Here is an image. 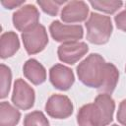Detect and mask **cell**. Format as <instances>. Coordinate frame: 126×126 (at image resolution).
<instances>
[{
    "instance_id": "cell-1",
    "label": "cell",
    "mask_w": 126,
    "mask_h": 126,
    "mask_svg": "<svg viewBox=\"0 0 126 126\" xmlns=\"http://www.w3.org/2000/svg\"><path fill=\"white\" fill-rule=\"evenodd\" d=\"M79 80L89 88L97 89L103 94H111L115 90L119 71L112 63L105 62L98 53H92L76 68Z\"/></svg>"
},
{
    "instance_id": "cell-2",
    "label": "cell",
    "mask_w": 126,
    "mask_h": 126,
    "mask_svg": "<svg viewBox=\"0 0 126 126\" xmlns=\"http://www.w3.org/2000/svg\"><path fill=\"white\" fill-rule=\"evenodd\" d=\"M115 102L110 94L101 93L92 103L84 104L77 113L79 126H107L113 120Z\"/></svg>"
},
{
    "instance_id": "cell-3",
    "label": "cell",
    "mask_w": 126,
    "mask_h": 126,
    "mask_svg": "<svg viewBox=\"0 0 126 126\" xmlns=\"http://www.w3.org/2000/svg\"><path fill=\"white\" fill-rule=\"evenodd\" d=\"M87 39L93 44L106 43L112 33L113 26L110 17L92 12L86 22Z\"/></svg>"
},
{
    "instance_id": "cell-4",
    "label": "cell",
    "mask_w": 126,
    "mask_h": 126,
    "mask_svg": "<svg viewBox=\"0 0 126 126\" xmlns=\"http://www.w3.org/2000/svg\"><path fill=\"white\" fill-rule=\"evenodd\" d=\"M22 40L24 47L29 55L41 52L48 44V35L45 27L41 24L22 32Z\"/></svg>"
},
{
    "instance_id": "cell-5",
    "label": "cell",
    "mask_w": 126,
    "mask_h": 126,
    "mask_svg": "<svg viewBox=\"0 0 126 126\" xmlns=\"http://www.w3.org/2000/svg\"><path fill=\"white\" fill-rule=\"evenodd\" d=\"M49 32L55 41L62 43L77 41L84 36V29L81 25H66L60 21H53L49 26Z\"/></svg>"
},
{
    "instance_id": "cell-6",
    "label": "cell",
    "mask_w": 126,
    "mask_h": 126,
    "mask_svg": "<svg viewBox=\"0 0 126 126\" xmlns=\"http://www.w3.org/2000/svg\"><path fill=\"white\" fill-rule=\"evenodd\" d=\"M12 102L20 109L28 110L32 108L35 100L34 90L23 79H17L14 83L13 93H12Z\"/></svg>"
},
{
    "instance_id": "cell-7",
    "label": "cell",
    "mask_w": 126,
    "mask_h": 126,
    "mask_svg": "<svg viewBox=\"0 0 126 126\" xmlns=\"http://www.w3.org/2000/svg\"><path fill=\"white\" fill-rule=\"evenodd\" d=\"M44 108L50 117L55 119H66L73 113L74 106L67 95L54 94L47 99Z\"/></svg>"
},
{
    "instance_id": "cell-8",
    "label": "cell",
    "mask_w": 126,
    "mask_h": 126,
    "mask_svg": "<svg viewBox=\"0 0 126 126\" xmlns=\"http://www.w3.org/2000/svg\"><path fill=\"white\" fill-rule=\"evenodd\" d=\"M39 17L40 14L37 8L32 4H27L14 12L12 21L14 27L23 32L39 24Z\"/></svg>"
},
{
    "instance_id": "cell-9",
    "label": "cell",
    "mask_w": 126,
    "mask_h": 126,
    "mask_svg": "<svg viewBox=\"0 0 126 126\" xmlns=\"http://www.w3.org/2000/svg\"><path fill=\"white\" fill-rule=\"evenodd\" d=\"M89 51V46L84 41L65 42L58 46L57 55L61 62L74 65Z\"/></svg>"
},
{
    "instance_id": "cell-10",
    "label": "cell",
    "mask_w": 126,
    "mask_h": 126,
    "mask_svg": "<svg viewBox=\"0 0 126 126\" xmlns=\"http://www.w3.org/2000/svg\"><path fill=\"white\" fill-rule=\"evenodd\" d=\"M49 80L52 86L59 91H68L75 82L73 71L62 64H55L49 70Z\"/></svg>"
},
{
    "instance_id": "cell-11",
    "label": "cell",
    "mask_w": 126,
    "mask_h": 126,
    "mask_svg": "<svg viewBox=\"0 0 126 126\" xmlns=\"http://www.w3.org/2000/svg\"><path fill=\"white\" fill-rule=\"evenodd\" d=\"M89 15V7L84 1H70L68 2L61 11V20L64 23L74 24L82 23L87 20Z\"/></svg>"
},
{
    "instance_id": "cell-12",
    "label": "cell",
    "mask_w": 126,
    "mask_h": 126,
    "mask_svg": "<svg viewBox=\"0 0 126 126\" xmlns=\"http://www.w3.org/2000/svg\"><path fill=\"white\" fill-rule=\"evenodd\" d=\"M23 73L26 79L35 86L41 85L46 81V70L36 59L31 58L27 60L23 66Z\"/></svg>"
},
{
    "instance_id": "cell-13",
    "label": "cell",
    "mask_w": 126,
    "mask_h": 126,
    "mask_svg": "<svg viewBox=\"0 0 126 126\" xmlns=\"http://www.w3.org/2000/svg\"><path fill=\"white\" fill-rule=\"evenodd\" d=\"M20 49L19 36L15 32H4L0 37V57L6 59L12 57Z\"/></svg>"
},
{
    "instance_id": "cell-14",
    "label": "cell",
    "mask_w": 126,
    "mask_h": 126,
    "mask_svg": "<svg viewBox=\"0 0 126 126\" xmlns=\"http://www.w3.org/2000/svg\"><path fill=\"white\" fill-rule=\"evenodd\" d=\"M21 119V112L8 101L0 103V126H16Z\"/></svg>"
},
{
    "instance_id": "cell-15",
    "label": "cell",
    "mask_w": 126,
    "mask_h": 126,
    "mask_svg": "<svg viewBox=\"0 0 126 126\" xmlns=\"http://www.w3.org/2000/svg\"><path fill=\"white\" fill-rule=\"evenodd\" d=\"M89 3L94 9L106 14H114L123 5V2L120 0H92Z\"/></svg>"
},
{
    "instance_id": "cell-16",
    "label": "cell",
    "mask_w": 126,
    "mask_h": 126,
    "mask_svg": "<svg viewBox=\"0 0 126 126\" xmlns=\"http://www.w3.org/2000/svg\"><path fill=\"white\" fill-rule=\"evenodd\" d=\"M0 97L3 99L8 96L12 81V72L11 69L5 64L0 65Z\"/></svg>"
},
{
    "instance_id": "cell-17",
    "label": "cell",
    "mask_w": 126,
    "mask_h": 126,
    "mask_svg": "<svg viewBox=\"0 0 126 126\" xmlns=\"http://www.w3.org/2000/svg\"><path fill=\"white\" fill-rule=\"evenodd\" d=\"M24 126H49V121L43 112L35 110L25 116Z\"/></svg>"
},
{
    "instance_id": "cell-18",
    "label": "cell",
    "mask_w": 126,
    "mask_h": 126,
    "mask_svg": "<svg viewBox=\"0 0 126 126\" xmlns=\"http://www.w3.org/2000/svg\"><path fill=\"white\" fill-rule=\"evenodd\" d=\"M66 3V0H37L41 10L51 17L57 16L60 6Z\"/></svg>"
},
{
    "instance_id": "cell-19",
    "label": "cell",
    "mask_w": 126,
    "mask_h": 126,
    "mask_svg": "<svg viewBox=\"0 0 126 126\" xmlns=\"http://www.w3.org/2000/svg\"><path fill=\"white\" fill-rule=\"evenodd\" d=\"M116 117H117L118 122L121 125L126 126V99H123L120 102V104L118 106Z\"/></svg>"
},
{
    "instance_id": "cell-20",
    "label": "cell",
    "mask_w": 126,
    "mask_h": 126,
    "mask_svg": "<svg viewBox=\"0 0 126 126\" xmlns=\"http://www.w3.org/2000/svg\"><path fill=\"white\" fill-rule=\"evenodd\" d=\"M114 21H115L116 27L119 30L126 32V9H124L123 11L118 13L114 17Z\"/></svg>"
},
{
    "instance_id": "cell-21",
    "label": "cell",
    "mask_w": 126,
    "mask_h": 126,
    "mask_svg": "<svg viewBox=\"0 0 126 126\" xmlns=\"http://www.w3.org/2000/svg\"><path fill=\"white\" fill-rule=\"evenodd\" d=\"M25 3V1H15V0H3L1 1V4L4 6V8L6 9H14L16 7H20L21 5H23Z\"/></svg>"
},
{
    "instance_id": "cell-22",
    "label": "cell",
    "mask_w": 126,
    "mask_h": 126,
    "mask_svg": "<svg viewBox=\"0 0 126 126\" xmlns=\"http://www.w3.org/2000/svg\"><path fill=\"white\" fill-rule=\"evenodd\" d=\"M111 126H118L117 124H113V125H111Z\"/></svg>"
},
{
    "instance_id": "cell-23",
    "label": "cell",
    "mask_w": 126,
    "mask_h": 126,
    "mask_svg": "<svg viewBox=\"0 0 126 126\" xmlns=\"http://www.w3.org/2000/svg\"><path fill=\"white\" fill-rule=\"evenodd\" d=\"M125 73H126V65H125Z\"/></svg>"
}]
</instances>
